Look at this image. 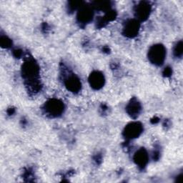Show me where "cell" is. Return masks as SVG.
I'll list each match as a JSON object with an SVG mask.
<instances>
[{
    "label": "cell",
    "instance_id": "obj_1",
    "mask_svg": "<svg viewBox=\"0 0 183 183\" xmlns=\"http://www.w3.org/2000/svg\"><path fill=\"white\" fill-rule=\"evenodd\" d=\"M165 50L162 46H155L150 52V58L155 64H160L165 58Z\"/></svg>",
    "mask_w": 183,
    "mask_h": 183
},
{
    "label": "cell",
    "instance_id": "obj_2",
    "mask_svg": "<svg viewBox=\"0 0 183 183\" xmlns=\"http://www.w3.org/2000/svg\"><path fill=\"white\" fill-rule=\"evenodd\" d=\"M103 80H104V79H103V77L102 75L96 73L92 76L91 84H92L93 87L98 88L99 87H101V85L103 84Z\"/></svg>",
    "mask_w": 183,
    "mask_h": 183
},
{
    "label": "cell",
    "instance_id": "obj_3",
    "mask_svg": "<svg viewBox=\"0 0 183 183\" xmlns=\"http://www.w3.org/2000/svg\"><path fill=\"white\" fill-rule=\"evenodd\" d=\"M62 106L58 102H51L48 106V109L51 113L58 114L62 110Z\"/></svg>",
    "mask_w": 183,
    "mask_h": 183
},
{
    "label": "cell",
    "instance_id": "obj_4",
    "mask_svg": "<svg viewBox=\"0 0 183 183\" xmlns=\"http://www.w3.org/2000/svg\"><path fill=\"white\" fill-rule=\"evenodd\" d=\"M139 132H140V128H139V126H138L137 125H132L128 128L127 133L130 137H133V136L137 135Z\"/></svg>",
    "mask_w": 183,
    "mask_h": 183
},
{
    "label": "cell",
    "instance_id": "obj_5",
    "mask_svg": "<svg viewBox=\"0 0 183 183\" xmlns=\"http://www.w3.org/2000/svg\"><path fill=\"white\" fill-rule=\"evenodd\" d=\"M137 25L135 24V22H130V24L127 26V32L130 34H135L137 32Z\"/></svg>",
    "mask_w": 183,
    "mask_h": 183
},
{
    "label": "cell",
    "instance_id": "obj_6",
    "mask_svg": "<svg viewBox=\"0 0 183 183\" xmlns=\"http://www.w3.org/2000/svg\"><path fill=\"white\" fill-rule=\"evenodd\" d=\"M182 43H180L177 45V50H176L175 52L177 54V55H180L182 54Z\"/></svg>",
    "mask_w": 183,
    "mask_h": 183
}]
</instances>
